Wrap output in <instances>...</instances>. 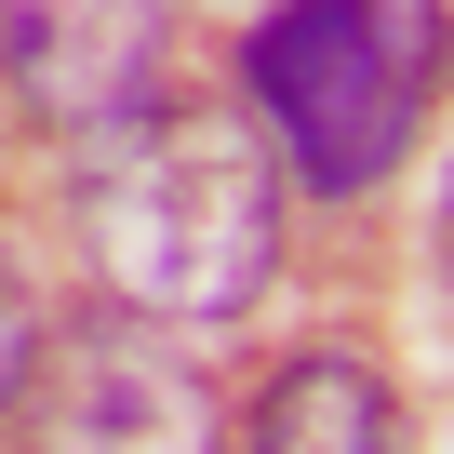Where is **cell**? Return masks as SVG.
Returning a JSON list of instances; mask_svg holds the SVG:
<instances>
[{
    "mask_svg": "<svg viewBox=\"0 0 454 454\" xmlns=\"http://www.w3.org/2000/svg\"><path fill=\"white\" fill-rule=\"evenodd\" d=\"M67 214H81V254L121 308L241 321L281 254V160L241 107H147L134 94L121 121H94Z\"/></svg>",
    "mask_w": 454,
    "mask_h": 454,
    "instance_id": "1",
    "label": "cell"
},
{
    "mask_svg": "<svg viewBox=\"0 0 454 454\" xmlns=\"http://www.w3.org/2000/svg\"><path fill=\"white\" fill-rule=\"evenodd\" d=\"M268 134L308 160V187H374L414 147L427 94V0H281L254 27Z\"/></svg>",
    "mask_w": 454,
    "mask_h": 454,
    "instance_id": "2",
    "label": "cell"
},
{
    "mask_svg": "<svg viewBox=\"0 0 454 454\" xmlns=\"http://www.w3.org/2000/svg\"><path fill=\"white\" fill-rule=\"evenodd\" d=\"M14 441L27 454H214V401L147 321H81L67 348L27 361Z\"/></svg>",
    "mask_w": 454,
    "mask_h": 454,
    "instance_id": "3",
    "label": "cell"
},
{
    "mask_svg": "<svg viewBox=\"0 0 454 454\" xmlns=\"http://www.w3.org/2000/svg\"><path fill=\"white\" fill-rule=\"evenodd\" d=\"M0 67L67 134L121 121L160 67V0H0Z\"/></svg>",
    "mask_w": 454,
    "mask_h": 454,
    "instance_id": "4",
    "label": "cell"
},
{
    "mask_svg": "<svg viewBox=\"0 0 454 454\" xmlns=\"http://www.w3.org/2000/svg\"><path fill=\"white\" fill-rule=\"evenodd\" d=\"M387 441H401V414H387L374 361H294V374H268L254 454H387Z\"/></svg>",
    "mask_w": 454,
    "mask_h": 454,
    "instance_id": "5",
    "label": "cell"
},
{
    "mask_svg": "<svg viewBox=\"0 0 454 454\" xmlns=\"http://www.w3.org/2000/svg\"><path fill=\"white\" fill-rule=\"evenodd\" d=\"M27 361H41V308H27V268H14V241H0V414H14Z\"/></svg>",
    "mask_w": 454,
    "mask_h": 454,
    "instance_id": "6",
    "label": "cell"
},
{
    "mask_svg": "<svg viewBox=\"0 0 454 454\" xmlns=\"http://www.w3.org/2000/svg\"><path fill=\"white\" fill-rule=\"evenodd\" d=\"M441 281H454V174H441Z\"/></svg>",
    "mask_w": 454,
    "mask_h": 454,
    "instance_id": "7",
    "label": "cell"
},
{
    "mask_svg": "<svg viewBox=\"0 0 454 454\" xmlns=\"http://www.w3.org/2000/svg\"><path fill=\"white\" fill-rule=\"evenodd\" d=\"M441 14H454V0H441Z\"/></svg>",
    "mask_w": 454,
    "mask_h": 454,
    "instance_id": "8",
    "label": "cell"
}]
</instances>
